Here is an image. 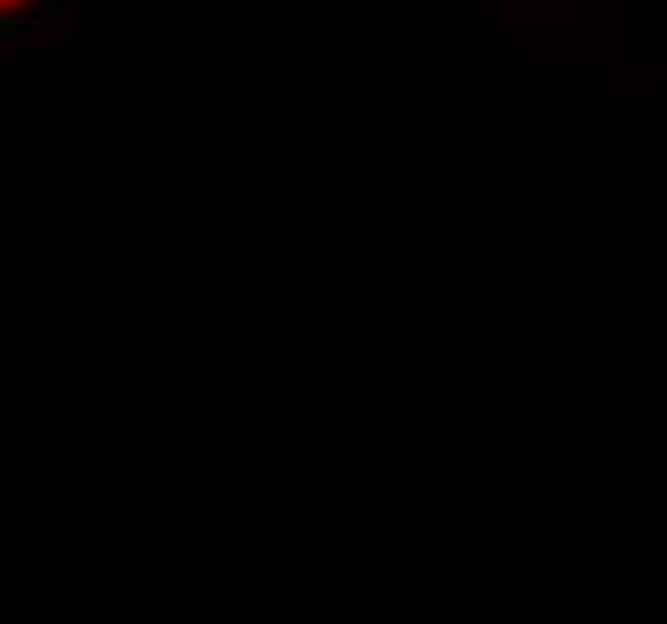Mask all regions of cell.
Listing matches in <instances>:
<instances>
[{
	"instance_id": "obj_1",
	"label": "cell",
	"mask_w": 667,
	"mask_h": 624,
	"mask_svg": "<svg viewBox=\"0 0 667 624\" xmlns=\"http://www.w3.org/2000/svg\"><path fill=\"white\" fill-rule=\"evenodd\" d=\"M58 10H63V0H49V5L39 10V15L29 20V43H49L53 39V29H58Z\"/></svg>"
},
{
	"instance_id": "obj_2",
	"label": "cell",
	"mask_w": 667,
	"mask_h": 624,
	"mask_svg": "<svg viewBox=\"0 0 667 624\" xmlns=\"http://www.w3.org/2000/svg\"><path fill=\"white\" fill-rule=\"evenodd\" d=\"M5 10H25V0H5Z\"/></svg>"
}]
</instances>
